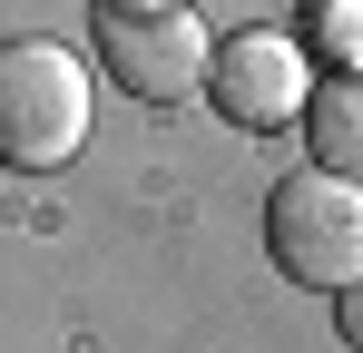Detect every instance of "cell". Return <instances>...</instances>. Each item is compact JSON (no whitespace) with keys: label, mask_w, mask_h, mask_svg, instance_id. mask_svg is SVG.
<instances>
[{"label":"cell","mask_w":363,"mask_h":353,"mask_svg":"<svg viewBox=\"0 0 363 353\" xmlns=\"http://www.w3.org/2000/svg\"><path fill=\"white\" fill-rule=\"evenodd\" d=\"M89 138V69L60 40H0V157L69 167Z\"/></svg>","instance_id":"cell-1"},{"label":"cell","mask_w":363,"mask_h":353,"mask_svg":"<svg viewBox=\"0 0 363 353\" xmlns=\"http://www.w3.org/2000/svg\"><path fill=\"white\" fill-rule=\"evenodd\" d=\"M265 255L295 275V285H324L344 294L363 275V186L354 176H275V196H265Z\"/></svg>","instance_id":"cell-2"},{"label":"cell","mask_w":363,"mask_h":353,"mask_svg":"<svg viewBox=\"0 0 363 353\" xmlns=\"http://www.w3.org/2000/svg\"><path fill=\"white\" fill-rule=\"evenodd\" d=\"M99 59H108V79H118L128 99L177 108V99L206 89L216 40H206V20L177 10V0H108V10H99Z\"/></svg>","instance_id":"cell-3"},{"label":"cell","mask_w":363,"mask_h":353,"mask_svg":"<svg viewBox=\"0 0 363 353\" xmlns=\"http://www.w3.org/2000/svg\"><path fill=\"white\" fill-rule=\"evenodd\" d=\"M206 99L236 118V128H285V118L314 108V69H304V50L285 40V30H245V40L216 50Z\"/></svg>","instance_id":"cell-4"},{"label":"cell","mask_w":363,"mask_h":353,"mask_svg":"<svg viewBox=\"0 0 363 353\" xmlns=\"http://www.w3.org/2000/svg\"><path fill=\"white\" fill-rule=\"evenodd\" d=\"M304 147H314L324 176H354V186H363V69H344V79L314 89V108H304Z\"/></svg>","instance_id":"cell-5"},{"label":"cell","mask_w":363,"mask_h":353,"mask_svg":"<svg viewBox=\"0 0 363 353\" xmlns=\"http://www.w3.org/2000/svg\"><path fill=\"white\" fill-rule=\"evenodd\" d=\"M334 334H344V344L363 353V275H354V285H344V294H334Z\"/></svg>","instance_id":"cell-6"}]
</instances>
